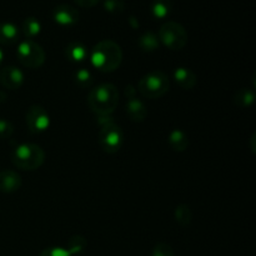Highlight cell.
<instances>
[{
	"instance_id": "ba28073f",
	"label": "cell",
	"mask_w": 256,
	"mask_h": 256,
	"mask_svg": "<svg viewBox=\"0 0 256 256\" xmlns=\"http://www.w3.org/2000/svg\"><path fill=\"white\" fill-rule=\"evenodd\" d=\"M25 122L28 128L32 134H40V132L48 130L50 125V116L46 110L40 105H32L28 109L25 115Z\"/></svg>"
},
{
	"instance_id": "e0dca14e",
	"label": "cell",
	"mask_w": 256,
	"mask_h": 256,
	"mask_svg": "<svg viewBox=\"0 0 256 256\" xmlns=\"http://www.w3.org/2000/svg\"><path fill=\"white\" fill-rule=\"evenodd\" d=\"M172 9V0H154L150 8L152 15L155 19H165L170 15Z\"/></svg>"
},
{
	"instance_id": "9c48e42d",
	"label": "cell",
	"mask_w": 256,
	"mask_h": 256,
	"mask_svg": "<svg viewBox=\"0 0 256 256\" xmlns=\"http://www.w3.org/2000/svg\"><path fill=\"white\" fill-rule=\"evenodd\" d=\"M79 19V12L69 4H60L52 10V20L60 26H72L76 24Z\"/></svg>"
},
{
	"instance_id": "52a82bcc",
	"label": "cell",
	"mask_w": 256,
	"mask_h": 256,
	"mask_svg": "<svg viewBox=\"0 0 256 256\" xmlns=\"http://www.w3.org/2000/svg\"><path fill=\"white\" fill-rule=\"evenodd\" d=\"M16 58L20 64L29 69L40 68L45 62V52L34 40H24L16 49Z\"/></svg>"
},
{
	"instance_id": "8992f818",
	"label": "cell",
	"mask_w": 256,
	"mask_h": 256,
	"mask_svg": "<svg viewBox=\"0 0 256 256\" xmlns=\"http://www.w3.org/2000/svg\"><path fill=\"white\" fill-rule=\"evenodd\" d=\"M159 42L170 50H182L188 42V32L180 22H166L158 32Z\"/></svg>"
},
{
	"instance_id": "4316f807",
	"label": "cell",
	"mask_w": 256,
	"mask_h": 256,
	"mask_svg": "<svg viewBox=\"0 0 256 256\" xmlns=\"http://www.w3.org/2000/svg\"><path fill=\"white\" fill-rule=\"evenodd\" d=\"M39 256H72L68 252V250L65 248H60V246H52V248H46V249L42 250L40 252Z\"/></svg>"
},
{
	"instance_id": "6da1fadb",
	"label": "cell",
	"mask_w": 256,
	"mask_h": 256,
	"mask_svg": "<svg viewBox=\"0 0 256 256\" xmlns=\"http://www.w3.org/2000/svg\"><path fill=\"white\" fill-rule=\"evenodd\" d=\"M86 102L92 112L99 116H109L119 104L118 88L109 82L98 85L96 88L90 90Z\"/></svg>"
},
{
	"instance_id": "277c9868",
	"label": "cell",
	"mask_w": 256,
	"mask_h": 256,
	"mask_svg": "<svg viewBox=\"0 0 256 256\" xmlns=\"http://www.w3.org/2000/svg\"><path fill=\"white\" fill-rule=\"evenodd\" d=\"M102 129L99 132V144L108 154H114L124 144V132L122 128L109 116H99Z\"/></svg>"
},
{
	"instance_id": "8fae6325",
	"label": "cell",
	"mask_w": 256,
	"mask_h": 256,
	"mask_svg": "<svg viewBox=\"0 0 256 256\" xmlns=\"http://www.w3.org/2000/svg\"><path fill=\"white\" fill-rule=\"evenodd\" d=\"M22 188V176L14 170H2L0 172V192L12 194Z\"/></svg>"
},
{
	"instance_id": "9a60e30c",
	"label": "cell",
	"mask_w": 256,
	"mask_h": 256,
	"mask_svg": "<svg viewBox=\"0 0 256 256\" xmlns=\"http://www.w3.org/2000/svg\"><path fill=\"white\" fill-rule=\"evenodd\" d=\"M65 56L72 62H82L88 58L86 45L80 42H72L65 48Z\"/></svg>"
},
{
	"instance_id": "f1b7e54d",
	"label": "cell",
	"mask_w": 256,
	"mask_h": 256,
	"mask_svg": "<svg viewBox=\"0 0 256 256\" xmlns=\"http://www.w3.org/2000/svg\"><path fill=\"white\" fill-rule=\"evenodd\" d=\"M2 58H4V54H2V50L0 49V64L2 62Z\"/></svg>"
},
{
	"instance_id": "7402d4cb",
	"label": "cell",
	"mask_w": 256,
	"mask_h": 256,
	"mask_svg": "<svg viewBox=\"0 0 256 256\" xmlns=\"http://www.w3.org/2000/svg\"><path fill=\"white\" fill-rule=\"evenodd\" d=\"M175 220L178 222V224L182 225V226H189V224L192 222V212L190 209L189 205L186 204H180L178 205L176 209H175Z\"/></svg>"
},
{
	"instance_id": "d6986e66",
	"label": "cell",
	"mask_w": 256,
	"mask_h": 256,
	"mask_svg": "<svg viewBox=\"0 0 256 256\" xmlns=\"http://www.w3.org/2000/svg\"><path fill=\"white\" fill-rule=\"evenodd\" d=\"M42 32V24L39 20L34 16H29L22 22V32L29 40H32V38L38 36Z\"/></svg>"
},
{
	"instance_id": "484cf974",
	"label": "cell",
	"mask_w": 256,
	"mask_h": 256,
	"mask_svg": "<svg viewBox=\"0 0 256 256\" xmlns=\"http://www.w3.org/2000/svg\"><path fill=\"white\" fill-rule=\"evenodd\" d=\"M12 132H14V128L12 122L5 119H0V140L9 139Z\"/></svg>"
},
{
	"instance_id": "7a4b0ae2",
	"label": "cell",
	"mask_w": 256,
	"mask_h": 256,
	"mask_svg": "<svg viewBox=\"0 0 256 256\" xmlns=\"http://www.w3.org/2000/svg\"><path fill=\"white\" fill-rule=\"evenodd\" d=\"M122 62V50L112 40H102L92 52V62L102 72H112L120 66Z\"/></svg>"
},
{
	"instance_id": "4fadbf2b",
	"label": "cell",
	"mask_w": 256,
	"mask_h": 256,
	"mask_svg": "<svg viewBox=\"0 0 256 256\" xmlns=\"http://www.w3.org/2000/svg\"><path fill=\"white\" fill-rule=\"evenodd\" d=\"M174 80L182 89L192 90L194 89L198 82V76L189 68H178L174 72Z\"/></svg>"
},
{
	"instance_id": "30bf717a",
	"label": "cell",
	"mask_w": 256,
	"mask_h": 256,
	"mask_svg": "<svg viewBox=\"0 0 256 256\" xmlns=\"http://www.w3.org/2000/svg\"><path fill=\"white\" fill-rule=\"evenodd\" d=\"M0 82L5 89L16 90L24 82V74L16 66H5L0 70Z\"/></svg>"
},
{
	"instance_id": "44dd1931",
	"label": "cell",
	"mask_w": 256,
	"mask_h": 256,
	"mask_svg": "<svg viewBox=\"0 0 256 256\" xmlns=\"http://www.w3.org/2000/svg\"><path fill=\"white\" fill-rule=\"evenodd\" d=\"M74 82L82 89H88L92 86L94 78H92V72L86 68H80L74 72Z\"/></svg>"
},
{
	"instance_id": "5bb4252c",
	"label": "cell",
	"mask_w": 256,
	"mask_h": 256,
	"mask_svg": "<svg viewBox=\"0 0 256 256\" xmlns=\"http://www.w3.org/2000/svg\"><path fill=\"white\" fill-rule=\"evenodd\" d=\"M20 32L15 24L9 22H0V44L12 45L19 40Z\"/></svg>"
},
{
	"instance_id": "3957f363",
	"label": "cell",
	"mask_w": 256,
	"mask_h": 256,
	"mask_svg": "<svg viewBox=\"0 0 256 256\" xmlns=\"http://www.w3.org/2000/svg\"><path fill=\"white\" fill-rule=\"evenodd\" d=\"M44 150L39 145L32 144V142L18 145L12 152V162L14 166L22 170H28V172L39 169L44 162Z\"/></svg>"
},
{
	"instance_id": "cb8c5ba5",
	"label": "cell",
	"mask_w": 256,
	"mask_h": 256,
	"mask_svg": "<svg viewBox=\"0 0 256 256\" xmlns=\"http://www.w3.org/2000/svg\"><path fill=\"white\" fill-rule=\"evenodd\" d=\"M104 9L112 14H120L124 12V0H104Z\"/></svg>"
},
{
	"instance_id": "ac0fdd59",
	"label": "cell",
	"mask_w": 256,
	"mask_h": 256,
	"mask_svg": "<svg viewBox=\"0 0 256 256\" xmlns=\"http://www.w3.org/2000/svg\"><path fill=\"white\" fill-rule=\"evenodd\" d=\"M139 48L142 50V52H154V50H158L160 46L159 38H158V34H155L154 32H146L139 38Z\"/></svg>"
},
{
	"instance_id": "83f0119b",
	"label": "cell",
	"mask_w": 256,
	"mask_h": 256,
	"mask_svg": "<svg viewBox=\"0 0 256 256\" xmlns=\"http://www.w3.org/2000/svg\"><path fill=\"white\" fill-rule=\"evenodd\" d=\"M74 2H76V4L79 5V6L85 8V9H86V8L95 6V5H96L98 2H100V0H74Z\"/></svg>"
},
{
	"instance_id": "7c38bea8",
	"label": "cell",
	"mask_w": 256,
	"mask_h": 256,
	"mask_svg": "<svg viewBox=\"0 0 256 256\" xmlns=\"http://www.w3.org/2000/svg\"><path fill=\"white\" fill-rule=\"evenodd\" d=\"M125 112H126L130 120L136 122H144L148 116V110L144 102L135 96L128 98L126 104H125Z\"/></svg>"
},
{
	"instance_id": "ffe728a7",
	"label": "cell",
	"mask_w": 256,
	"mask_h": 256,
	"mask_svg": "<svg viewBox=\"0 0 256 256\" xmlns=\"http://www.w3.org/2000/svg\"><path fill=\"white\" fill-rule=\"evenodd\" d=\"M235 104L240 108H249L254 104L255 102V92L252 89L242 88L239 89L235 94Z\"/></svg>"
},
{
	"instance_id": "d4e9b609",
	"label": "cell",
	"mask_w": 256,
	"mask_h": 256,
	"mask_svg": "<svg viewBox=\"0 0 256 256\" xmlns=\"http://www.w3.org/2000/svg\"><path fill=\"white\" fill-rule=\"evenodd\" d=\"M152 256H175L174 250L166 242H159L152 249Z\"/></svg>"
},
{
	"instance_id": "2e32d148",
	"label": "cell",
	"mask_w": 256,
	"mask_h": 256,
	"mask_svg": "<svg viewBox=\"0 0 256 256\" xmlns=\"http://www.w3.org/2000/svg\"><path fill=\"white\" fill-rule=\"evenodd\" d=\"M169 144L175 152H185L189 146V138L182 130L174 129L169 135Z\"/></svg>"
},
{
	"instance_id": "603a6c76",
	"label": "cell",
	"mask_w": 256,
	"mask_h": 256,
	"mask_svg": "<svg viewBox=\"0 0 256 256\" xmlns=\"http://www.w3.org/2000/svg\"><path fill=\"white\" fill-rule=\"evenodd\" d=\"M86 245H88V242L84 236H82V235H74V236H72L69 240H68V244L65 249H66L68 252L72 256L84 252Z\"/></svg>"
},
{
	"instance_id": "5b68a950",
	"label": "cell",
	"mask_w": 256,
	"mask_h": 256,
	"mask_svg": "<svg viewBox=\"0 0 256 256\" xmlns=\"http://www.w3.org/2000/svg\"><path fill=\"white\" fill-rule=\"evenodd\" d=\"M170 88L168 75L162 70H152L138 82V90L146 99H158L166 94Z\"/></svg>"
}]
</instances>
